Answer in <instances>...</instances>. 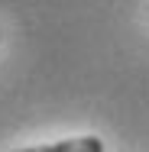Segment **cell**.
<instances>
[{"mask_svg": "<svg viewBox=\"0 0 149 152\" xmlns=\"http://www.w3.org/2000/svg\"><path fill=\"white\" fill-rule=\"evenodd\" d=\"M101 149H104V142L97 136H75V139H62L55 146H42L36 152H101Z\"/></svg>", "mask_w": 149, "mask_h": 152, "instance_id": "obj_1", "label": "cell"}]
</instances>
